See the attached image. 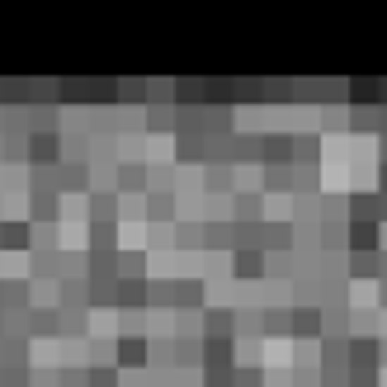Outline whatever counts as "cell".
Instances as JSON below:
<instances>
[{"label": "cell", "mask_w": 387, "mask_h": 387, "mask_svg": "<svg viewBox=\"0 0 387 387\" xmlns=\"http://www.w3.org/2000/svg\"><path fill=\"white\" fill-rule=\"evenodd\" d=\"M29 241V227H5V246H24Z\"/></svg>", "instance_id": "cell-1"}]
</instances>
